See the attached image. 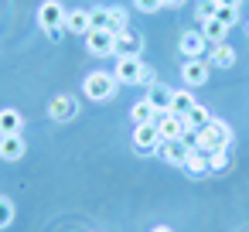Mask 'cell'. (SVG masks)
Masks as SVG:
<instances>
[{
	"label": "cell",
	"mask_w": 249,
	"mask_h": 232,
	"mask_svg": "<svg viewBox=\"0 0 249 232\" xmlns=\"http://www.w3.org/2000/svg\"><path fill=\"white\" fill-rule=\"evenodd\" d=\"M191 106H195V96H191V89H174V92H171V109H167V113H174V116H184Z\"/></svg>",
	"instance_id": "20"
},
{
	"label": "cell",
	"mask_w": 249,
	"mask_h": 232,
	"mask_svg": "<svg viewBox=\"0 0 249 232\" xmlns=\"http://www.w3.org/2000/svg\"><path fill=\"white\" fill-rule=\"evenodd\" d=\"M205 48H208V41L201 31H181V55L184 58H205Z\"/></svg>",
	"instance_id": "10"
},
{
	"label": "cell",
	"mask_w": 249,
	"mask_h": 232,
	"mask_svg": "<svg viewBox=\"0 0 249 232\" xmlns=\"http://www.w3.org/2000/svg\"><path fill=\"white\" fill-rule=\"evenodd\" d=\"M212 4H218V0H212Z\"/></svg>",
	"instance_id": "34"
},
{
	"label": "cell",
	"mask_w": 249,
	"mask_h": 232,
	"mask_svg": "<svg viewBox=\"0 0 249 232\" xmlns=\"http://www.w3.org/2000/svg\"><path fill=\"white\" fill-rule=\"evenodd\" d=\"M21 126H24V116L18 113V109H0V137H14V133H21Z\"/></svg>",
	"instance_id": "14"
},
{
	"label": "cell",
	"mask_w": 249,
	"mask_h": 232,
	"mask_svg": "<svg viewBox=\"0 0 249 232\" xmlns=\"http://www.w3.org/2000/svg\"><path fill=\"white\" fill-rule=\"evenodd\" d=\"M116 89H120L116 75H113V72H103V69H99V72H89L86 82H82V92H86V99H92V103H106V99H113Z\"/></svg>",
	"instance_id": "2"
},
{
	"label": "cell",
	"mask_w": 249,
	"mask_h": 232,
	"mask_svg": "<svg viewBox=\"0 0 249 232\" xmlns=\"http://www.w3.org/2000/svg\"><path fill=\"white\" fill-rule=\"evenodd\" d=\"M160 4H164V7H181L184 0H160Z\"/></svg>",
	"instance_id": "31"
},
{
	"label": "cell",
	"mask_w": 249,
	"mask_h": 232,
	"mask_svg": "<svg viewBox=\"0 0 249 232\" xmlns=\"http://www.w3.org/2000/svg\"><path fill=\"white\" fill-rule=\"evenodd\" d=\"M113 75H116V82H120V86H137V82H143V79H147V65H143L140 58H116Z\"/></svg>",
	"instance_id": "4"
},
{
	"label": "cell",
	"mask_w": 249,
	"mask_h": 232,
	"mask_svg": "<svg viewBox=\"0 0 249 232\" xmlns=\"http://www.w3.org/2000/svg\"><path fill=\"white\" fill-rule=\"evenodd\" d=\"M86 48H89V55L106 58V55H113V48H116V35H113V31H89V35H86Z\"/></svg>",
	"instance_id": "8"
},
{
	"label": "cell",
	"mask_w": 249,
	"mask_h": 232,
	"mask_svg": "<svg viewBox=\"0 0 249 232\" xmlns=\"http://www.w3.org/2000/svg\"><path fill=\"white\" fill-rule=\"evenodd\" d=\"M208 62H212L215 69H232V65H235V48H229V45L222 41V45H215V48L208 52Z\"/></svg>",
	"instance_id": "18"
},
{
	"label": "cell",
	"mask_w": 249,
	"mask_h": 232,
	"mask_svg": "<svg viewBox=\"0 0 249 232\" xmlns=\"http://www.w3.org/2000/svg\"><path fill=\"white\" fill-rule=\"evenodd\" d=\"M181 171H188L191 178H205V174H212V171H208V154H201V150H191Z\"/></svg>",
	"instance_id": "19"
},
{
	"label": "cell",
	"mask_w": 249,
	"mask_h": 232,
	"mask_svg": "<svg viewBox=\"0 0 249 232\" xmlns=\"http://www.w3.org/2000/svg\"><path fill=\"white\" fill-rule=\"evenodd\" d=\"M215 11H218V4H212V0H198V21H208V18H215Z\"/></svg>",
	"instance_id": "27"
},
{
	"label": "cell",
	"mask_w": 249,
	"mask_h": 232,
	"mask_svg": "<svg viewBox=\"0 0 249 232\" xmlns=\"http://www.w3.org/2000/svg\"><path fill=\"white\" fill-rule=\"evenodd\" d=\"M215 18H218L225 28H235V24H239V7H218Z\"/></svg>",
	"instance_id": "26"
},
{
	"label": "cell",
	"mask_w": 249,
	"mask_h": 232,
	"mask_svg": "<svg viewBox=\"0 0 249 232\" xmlns=\"http://www.w3.org/2000/svg\"><path fill=\"white\" fill-rule=\"evenodd\" d=\"M89 31H109V7L89 11Z\"/></svg>",
	"instance_id": "24"
},
{
	"label": "cell",
	"mask_w": 249,
	"mask_h": 232,
	"mask_svg": "<svg viewBox=\"0 0 249 232\" xmlns=\"http://www.w3.org/2000/svg\"><path fill=\"white\" fill-rule=\"evenodd\" d=\"M65 31H72V35H89V11H79V7L65 11Z\"/></svg>",
	"instance_id": "15"
},
{
	"label": "cell",
	"mask_w": 249,
	"mask_h": 232,
	"mask_svg": "<svg viewBox=\"0 0 249 232\" xmlns=\"http://www.w3.org/2000/svg\"><path fill=\"white\" fill-rule=\"evenodd\" d=\"M171 92H174V89H167V86L154 82V86H150V92H147V103H150L157 113H167V109H171Z\"/></svg>",
	"instance_id": "16"
},
{
	"label": "cell",
	"mask_w": 249,
	"mask_h": 232,
	"mask_svg": "<svg viewBox=\"0 0 249 232\" xmlns=\"http://www.w3.org/2000/svg\"><path fill=\"white\" fill-rule=\"evenodd\" d=\"M181 120H184V126H188V130H201L205 123H212V113H208L205 106H198V103H195V106H191Z\"/></svg>",
	"instance_id": "21"
},
{
	"label": "cell",
	"mask_w": 249,
	"mask_h": 232,
	"mask_svg": "<svg viewBox=\"0 0 249 232\" xmlns=\"http://www.w3.org/2000/svg\"><path fill=\"white\" fill-rule=\"evenodd\" d=\"M160 133H157V123H137V130H133V147L140 150V154H154V150H160Z\"/></svg>",
	"instance_id": "6"
},
{
	"label": "cell",
	"mask_w": 249,
	"mask_h": 232,
	"mask_svg": "<svg viewBox=\"0 0 249 232\" xmlns=\"http://www.w3.org/2000/svg\"><path fill=\"white\" fill-rule=\"evenodd\" d=\"M126 28H130V14H126V7H109V31L120 35V31H126Z\"/></svg>",
	"instance_id": "23"
},
{
	"label": "cell",
	"mask_w": 249,
	"mask_h": 232,
	"mask_svg": "<svg viewBox=\"0 0 249 232\" xmlns=\"http://www.w3.org/2000/svg\"><path fill=\"white\" fill-rule=\"evenodd\" d=\"M201 35H205V41H208V45H222V41H225V35H229V28H225L218 18H208V21H201Z\"/></svg>",
	"instance_id": "17"
},
{
	"label": "cell",
	"mask_w": 249,
	"mask_h": 232,
	"mask_svg": "<svg viewBox=\"0 0 249 232\" xmlns=\"http://www.w3.org/2000/svg\"><path fill=\"white\" fill-rule=\"evenodd\" d=\"M246 31H249V21H246Z\"/></svg>",
	"instance_id": "33"
},
{
	"label": "cell",
	"mask_w": 249,
	"mask_h": 232,
	"mask_svg": "<svg viewBox=\"0 0 249 232\" xmlns=\"http://www.w3.org/2000/svg\"><path fill=\"white\" fill-rule=\"evenodd\" d=\"M24 150H28V143L21 140V133H14V137H0V157H4V161H21Z\"/></svg>",
	"instance_id": "13"
},
{
	"label": "cell",
	"mask_w": 249,
	"mask_h": 232,
	"mask_svg": "<svg viewBox=\"0 0 249 232\" xmlns=\"http://www.w3.org/2000/svg\"><path fill=\"white\" fill-rule=\"evenodd\" d=\"M208 69H212V62H205V58H188V62H181V82L184 86H205L208 82Z\"/></svg>",
	"instance_id": "7"
},
{
	"label": "cell",
	"mask_w": 249,
	"mask_h": 232,
	"mask_svg": "<svg viewBox=\"0 0 249 232\" xmlns=\"http://www.w3.org/2000/svg\"><path fill=\"white\" fill-rule=\"evenodd\" d=\"M188 154H191V147H188L184 140H164V143H160V157H164L167 164H174V167H184Z\"/></svg>",
	"instance_id": "12"
},
{
	"label": "cell",
	"mask_w": 249,
	"mask_h": 232,
	"mask_svg": "<svg viewBox=\"0 0 249 232\" xmlns=\"http://www.w3.org/2000/svg\"><path fill=\"white\" fill-rule=\"evenodd\" d=\"M133 7H140L143 14H154V11H160L164 4H160V0H133Z\"/></svg>",
	"instance_id": "29"
},
{
	"label": "cell",
	"mask_w": 249,
	"mask_h": 232,
	"mask_svg": "<svg viewBox=\"0 0 249 232\" xmlns=\"http://www.w3.org/2000/svg\"><path fill=\"white\" fill-rule=\"evenodd\" d=\"M225 167H229V150L208 154V171H212V174H218V171H225Z\"/></svg>",
	"instance_id": "25"
},
{
	"label": "cell",
	"mask_w": 249,
	"mask_h": 232,
	"mask_svg": "<svg viewBox=\"0 0 249 232\" xmlns=\"http://www.w3.org/2000/svg\"><path fill=\"white\" fill-rule=\"evenodd\" d=\"M130 116H133V123H154V120H157V109H154V106L147 103V96H143V99H137V103H133Z\"/></svg>",
	"instance_id": "22"
},
{
	"label": "cell",
	"mask_w": 249,
	"mask_h": 232,
	"mask_svg": "<svg viewBox=\"0 0 249 232\" xmlns=\"http://www.w3.org/2000/svg\"><path fill=\"white\" fill-rule=\"evenodd\" d=\"M157 133H160V140H181L184 137V120L181 116H174V113H157Z\"/></svg>",
	"instance_id": "9"
},
{
	"label": "cell",
	"mask_w": 249,
	"mask_h": 232,
	"mask_svg": "<svg viewBox=\"0 0 249 232\" xmlns=\"http://www.w3.org/2000/svg\"><path fill=\"white\" fill-rule=\"evenodd\" d=\"M242 0H218V7H239Z\"/></svg>",
	"instance_id": "30"
},
{
	"label": "cell",
	"mask_w": 249,
	"mask_h": 232,
	"mask_svg": "<svg viewBox=\"0 0 249 232\" xmlns=\"http://www.w3.org/2000/svg\"><path fill=\"white\" fill-rule=\"evenodd\" d=\"M65 4H58V0H45V4L38 7V24L48 31V38L52 41H62V35H65Z\"/></svg>",
	"instance_id": "3"
},
{
	"label": "cell",
	"mask_w": 249,
	"mask_h": 232,
	"mask_svg": "<svg viewBox=\"0 0 249 232\" xmlns=\"http://www.w3.org/2000/svg\"><path fill=\"white\" fill-rule=\"evenodd\" d=\"M11 218H14V205H11L7 198H0V229H7Z\"/></svg>",
	"instance_id": "28"
},
{
	"label": "cell",
	"mask_w": 249,
	"mask_h": 232,
	"mask_svg": "<svg viewBox=\"0 0 249 232\" xmlns=\"http://www.w3.org/2000/svg\"><path fill=\"white\" fill-rule=\"evenodd\" d=\"M150 232H174V229H171V225H154Z\"/></svg>",
	"instance_id": "32"
},
{
	"label": "cell",
	"mask_w": 249,
	"mask_h": 232,
	"mask_svg": "<svg viewBox=\"0 0 249 232\" xmlns=\"http://www.w3.org/2000/svg\"><path fill=\"white\" fill-rule=\"evenodd\" d=\"M113 55L116 58H140L143 55V35H137V31H120L116 35V48H113Z\"/></svg>",
	"instance_id": "5"
},
{
	"label": "cell",
	"mask_w": 249,
	"mask_h": 232,
	"mask_svg": "<svg viewBox=\"0 0 249 232\" xmlns=\"http://www.w3.org/2000/svg\"><path fill=\"white\" fill-rule=\"evenodd\" d=\"M229 143H232V130H229V123H222V120L212 116V123H205V126L198 130V143H195V150H201V154H215V150H229Z\"/></svg>",
	"instance_id": "1"
},
{
	"label": "cell",
	"mask_w": 249,
	"mask_h": 232,
	"mask_svg": "<svg viewBox=\"0 0 249 232\" xmlns=\"http://www.w3.org/2000/svg\"><path fill=\"white\" fill-rule=\"evenodd\" d=\"M75 113H79V103H75L72 96H55V99L48 103V116H52V120H58V123L72 120Z\"/></svg>",
	"instance_id": "11"
}]
</instances>
